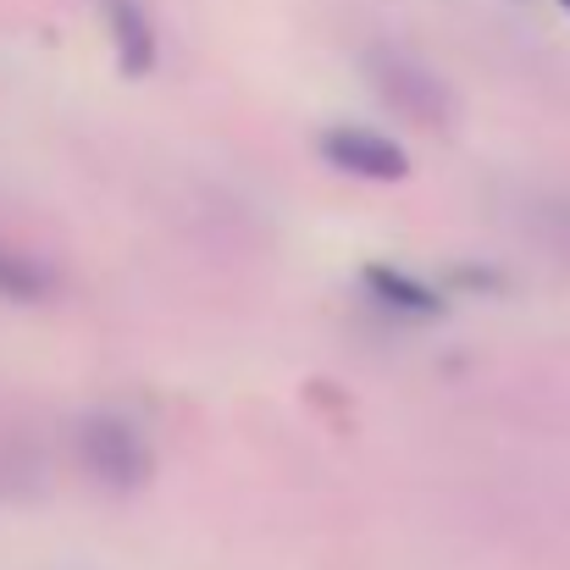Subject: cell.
Masks as SVG:
<instances>
[{"instance_id": "6", "label": "cell", "mask_w": 570, "mask_h": 570, "mask_svg": "<svg viewBox=\"0 0 570 570\" xmlns=\"http://www.w3.org/2000/svg\"><path fill=\"white\" fill-rule=\"evenodd\" d=\"M45 288H50L45 266H39L33 255H17V249H6V244H0V299L33 305V299H45Z\"/></svg>"}, {"instance_id": "1", "label": "cell", "mask_w": 570, "mask_h": 570, "mask_svg": "<svg viewBox=\"0 0 570 570\" xmlns=\"http://www.w3.org/2000/svg\"><path fill=\"white\" fill-rule=\"evenodd\" d=\"M78 465H83L100 488H111V493H134V488H145L150 471H156L145 426H139L134 415H122V410H100V415H89V421L78 426Z\"/></svg>"}, {"instance_id": "3", "label": "cell", "mask_w": 570, "mask_h": 570, "mask_svg": "<svg viewBox=\"0 0 570 570\" xmlns=\"http://www.w3.org/2000/svg\"><path fill=\"white\" fill-rule=\"evenodd\" d=\"M322 161L338 167L344 178H366V184H399L410 178V156L399 139H387L377 128H361V122H338L316 139Z\"/></svg>"}, {"instance_id": "7", "label": "cell", "mask_w": 570, "mask_h": 570, "mask_svg": "<svg viewBox=\"0 0 570 570\" xmlns=\"http://www.w3.org/2000/svg\"><path fill=\"white\" fill-rule=\"evenodd\" d=\"M560 6H566V11H570V0H560Z\"/></svg>"}, {"instance_id": "2", "label": "cell", "mask_w": 570, "mask_h": 570, "mask_svg": "<svg viewBox=\"0 0 570 570\" xmlns=\"http://www.w3.org/2000/svg\"><path fill=\"white\" fill-rule=\"evenodd\" d=\"M366 72H372V89H377L399 117H410V122H421V128H443V122H449V89H443V78H438L432 67H421L415 56L382 50L377 45V50L366 56Z\"/></svg>"}, {"instance_id": "4", "label": "cell", "mask_w": 570, "mask_h": 570, "mask_svg": "<svg viewBox=\"0 0 570 570\" xmlns=\"http://www.w3.org/2000/svg\"><path fill=\"white\" fill-rule=\"evenodd\" d=\"M95 6H100V17H106V28H111L117 67H122L128 78H145V72L156 67V28H150L145 6H139V0H95Z\"/></svg>"}, {"instance_id": "5", "label": "cell", "mask_w": 570, "mask_h": 570, "mask_svg": "<svg viewBox=\"0 0 570 570\" xmlns=\"http://www.w3.org/2000/svg\"><path fill=\"white\" fill-rule=\"evenodd\" d=\"M361 288L377 299L382 311H399V316H443V294L438 288H426L421 277H410V272H399V266H387V261H372V266H361Z\"/></svg>"}]
</instances>
